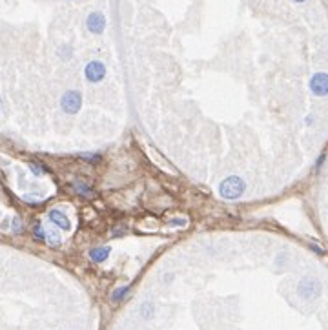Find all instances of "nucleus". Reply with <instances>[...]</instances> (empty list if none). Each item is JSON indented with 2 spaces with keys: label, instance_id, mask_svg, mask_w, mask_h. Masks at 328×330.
Segmentation results:
<instances>
[{
  "label": "nucleus",
  "instance_id": "11",
  "mask_svg": "<svg viewBox=\"0 0 328 330\" xmlns=\"http://www.w3.org/2000/svg\"><path fill=\"white\" fill-rule=\"evenodd\" d=\"M128 290H129L128 287L115 288V292L111 294V301H113V303H119L120 299H124V297H126V294H128Z\"/></svg>",
  "mask_w": 328,
  "mask_h": 330
},
{
  "label": "nucleus",
  "instance_id": "6",
  "mask_svg": "<svg viewBox=\"0 0 328 330\" xmlns=\"http://www.w3.org/2000/svg\"><path fill=\"white\" fill-rule=\"evenodd\" d=\"M86 26H88V29H90L93 35H100L106 28L104 15L100 13V11H93V13H90L88 15V19H86Z\"/></svg>",
  "mask_w": 328,
  "mask_h": 330
},
{
  "label": "nucleus",
  "instance_id": "2",
  "mask_svg": "<svg viewBox=\"0 0 328 330\" xmlns=\"http://www.w3.org/2000/svg\"><path fill=\"white\" fill-rule=\"evenodd\" d=\"M297 294L303 299H315L321 294V283L315 278H303L297 285Z\"/></svg>",
  "mask_w": 328,
  "mask_h": 330
},
{
  "label": "nucleus",
  "instance_id": "17",
  "mask_svg": "<svg viewBox=\"0 0 328 330\" xmlns=\"http://www.w3.org/2000/svg\"><path fill=\"white\" fill-rule=\"evenodd\" d=\"M13 232L15 234H20L22 232V223L19 219H13Z\"/></svg>",
  "mask_w": 328,
  "mask_h": 330
},
{
  "label": "nucleus",
  "instance_id": "8",
  "mask_svg": "<svg viewBox=\"0 0 328 330\" xmlns=\"http://www.w3.org/2000/svg\"><path fill=\"white\" fill-rule=\"evenodd\" d=\"M109 255V248L108 246H100V248H93L90 252V259L91 261H95V263H102L106 261Z\"/></svg>",
  "mask_w": 328,
  "mask_h": 330
},
{
  "label": "nucleus",
  "instance_id": "19",
  "mask_svg": "<svg viewBox=\"0 0 328 330\" xmlns=\"http://www.w3.org/2000/svg\"><path fill=\"white\" fill-rule=\"evenodd\" d=\"M294 2H306V0H294Z\"/></svg>",
  "mask_w": 328,
  "mask_h": 330
},
{
  "label": "nucleus",
  "instance_id": "18",
  "mask_svg": "<svg viewBox=\"0 0 328 330\" xmlns=\"http://www.w3.org/2000/svg\"><path fill=\"white\" fill-rule=\"evenodd\" d=\"M306 124H308V126L314 124V117H312V115H310V117H306Z\"/></svg>",
  "mask_w": 328,
  "mask_h": 330
},
{
  "label": "nucleus",
  "instance_id": "12",
  "mask_svg": "<svg viewBox=\"0 0 328 330\" xmlns=\"http://www.w3.org/2000/svg\"><path fill=\"white\" fill-rule=\"evenodd\" d=\"M33 234H35V237H37V239L46 241V228H44L40 223H37V225L33 226Z\"/></svg>",
  "mask_w": 328,
  "mask_h": 330
},
{
  "label": "nucleus",
  "instance_id": "10",
  "mask_svg": "<svg viewBox=\"0 0 328 330\" xmlns=\"http://www.w3.org/2000/svg\"><path fill=\"white\" fill-rule=\"evenodd\" d=\"M46 241H48V244H51V246H58V244H60V235H58L57 230L46 228Z\"/></svg>",
  "mask_w": 328,
  "mask_h": 330
},
{
  "label": "nucleus",
  "instance_id": "1",
  "mask_svg": "<svg viewBox=\"0 0 328 330\" xmlns=\"http://www.w3.org/2000/svg\"><path fill=\"white\" fill-rule=\"evenodd\" d=\"M244 190H246V182L243 181L237 175H232V177L224 179L221 184H219V195L226 199V201H235L239 197L243 195Z\"/></svg>",
  "mask_w": 328,
  "mask_h": 330
},
{
  "label": "nucleus",
  "instance_id": "14",
  "mask_svg": "<svg viewBox=\"0 0 328 330\" xmlns=\"http://www.w3.org/2000/svg\"><path fill=\"white\" fill-rule=\"evenodd\" d=\"M29 170H31V173H35L37 177L44 175V170L40 168V164H37V163H31V164H29Z\"/></svg>",
  "mask_w": 328,
  "mask_h": 330
},
{
  "label": "nucleus",
  "instance_id": "3",
  "mask_svg": "<svg viewBox=\"0 0 328 330\" xmlns=\"http://www.w3.org/2000/svg\"><path fill=\"white\" fill-rule=\"evenodd\" d=\"M81 106H82V95L79 93V91L70 90V91H66V93L62 95L60 108H62V111H64V113L75 115L77 111L81 110Z\"/></svg>",
  "mask_w": 328,
  "mask_h": 330
},
{
  "label": "nucleus",
  "instance_id": "4",
  "mask_svg": "<svg viewBox=\"0 0 328 330\" xmlns=\"http://www.w3.org/2000/svg\"><path fill=\"white\" fill-rule=\"evenodd\" d=\"M84 75L90 82H100L106 77V66L100 60H91L86 64Z\"/></svg>",
  "mask_w": 328,
  "mask_h": 330
},
{
  "label": "nucleus",
  "instance_id": "13",
  "mask_svg": "<svg viewBox=\"0 0 328 330\" xmlns=\"http://www.w3.org/2000/svg\"><path fill=\"white\" fill-rule=\"evenodd\" d=\"M171 226H186L188 225V219L186 217H175V219H170Z\"/></svg>",
  "mask_w": 328,
  "mask_h": 330
},
{
  "label": "nucleus",
  "instance_id": "9",
  "mask_svg": "<svg viewBox=\"0 0 328 330\" xmlns=\"http://www.w3.org/2000/svg\"><path fill=\"white\" fill-rule=\"evenodd\" d=\"M153 314H155V305H153L152 301H144L143 306H141V316H143L144 319H152Z\"/></svg>",
  "mask_w": 328,
  "mask_h": 330
},
{
  "label": "nucleus",
  "instance_id": "7",
  "mask_svg": "<svg viewBox=\"0 0 328 330\" xmlns=\"http://www.w3.org/2000/svg\"><path fill=\"white\" fill-rule=\"evenodd\" d=\"M48 217H49V221H51L53 225L57 226V228L64 230V232H68V230L72 228V223H70L68 216L62 210H58V208H55V210H49Z\"/></svg>",
  "mask_w": 328,
  "mask_h": 330
},
{
  "label": "nucleus",
  "instance_id": "5",
  "mask_svg": "<svg viewBox=\"0 0 328 330\" xmlns=\"http://www.w3.org/2000/svg\"><path fill=\"white\" fill-rule=\"evenodd\" d=\"M310 91L317 97L328 95V73L319 72L310 79Z\"/></svg>",
  "mask_w": 328,
  "mask_h": 330
},
{
  "label": "nucleus",
  "instance_id": "16",
  "mask_svg": "<svg viewBox=\"0 0 328 330\" xmlns=\"http://www.w3.org/2000/svg\"><path fill=\"white\" fill-rule=\"evenodd\" d=\"M60 57H64V58L72 57V48H70V46H62V48H60Z\"/></svg>",
  "mask_w": 328,
  "mask_h": 330
},
{
  "label": "nucleus",
  "instance_id": "15",
  "mask_svg": "<svg viewBox=\"0 0 328 330\" xmlns=\"http://www.w3.org/2000/svg\"><path fill=\"white\" fill-rule=\"evenodd\" d=\"M75 190L81 191V193H84V195H90V193H91L90 188H86L84 184H81V182H77V184H75Z\"/></svg>",
  "mask_w": 328,
  "mask_h": 330
}]
</instances>
